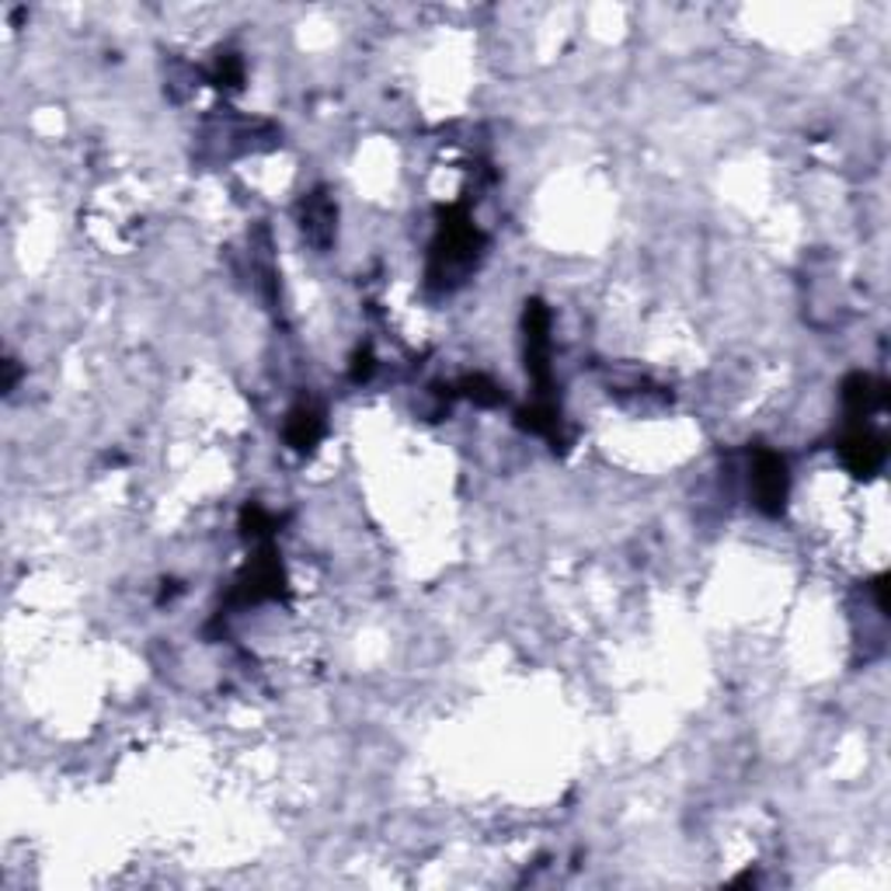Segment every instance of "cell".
I'll return each mask as SVG.
<instances>
[{
    "label": "cell",
    "mask_w": 891,
    "mask_h": 891,
    "mask_svg": "<svg viewBox=\"0 0 891 891\" xmlns=\"http://www.w3.org/2000/svg\"><path fill=\"white\" fill-rule=\"evenodd\" d=\"M753 480H756V498H759L763 509L777 512L780 505H784V498H787V467H784L780 456L763 453L759 460H756Z\"/></svg>",
    "instance_id": "6da1fadb"
},
{
    "label": "cell",
    "mask_w": 891,
    "mask_h": 891,
    "mask_svg": "<svg viewBox=\"0 0 891 891\" xmlns=\"http://www.w3.org/2000/svg\"><path fill=\"white\" fill-rule=\"evenodd\" d=\"M842 460L847 467L860 477H871L881 464H884V443L874 436V432L857 428L853 436L842 443Z\"/></svg>",
    "instance_id": "7a4b0ae2"
}]
</instances>
